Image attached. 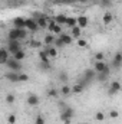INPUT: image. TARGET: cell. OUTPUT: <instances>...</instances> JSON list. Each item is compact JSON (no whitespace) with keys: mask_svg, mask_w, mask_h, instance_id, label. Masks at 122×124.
<instances>
[{"mask_svg":"<svg viewBox=\"0 0 122 124\" xmlns=\"http://www.w3.org/2000/svg\"><path fill=\"white\" fill-rule=\"evenodd\" d=\"M59 39L62 40L63 45H70V43L73 42V38H72L70 35H68V33H63V32L59 35Z\"/></svg>","mask_w":122,"mask_h":124,"instance_id":"11","label":"cell"},{"mask_svg":"<svg viewBox=\"0 0 122 124\" xmlns=\"http://www.w3.org/2000/svg\"><path fill=\"white\" fill-rule=\"evenodd\" d=\"M109 116H111V118H118V117H119V113H118L116 110H112Z\"/></svg>","mask_w":122,"mask_h":124,"instance_id":"39","label":"cell"},{"mask_svg":"<svg viewBox=\"0 0 122 124\" xmlns=\"http://www.w3.org/2000/svg\"><path fill=\"white\" fill-rule=\"evenodd\" d=\"M55 38H56V36H55L53 33H47V35L43 38V43H45L46 46H52L53 42H55Z\"/></svg>","mask_w":122,"mask_h":124,"instance_id":"14","label":"cell"},{"mask_svg":"<svg viewBox=\"0 0 122 124\" xmlns=\"http://www.w3.org/2000/svg\"><path fill=\"white\" fill-rule=\"evenodd\" d=\"M53 19H55V22H56L58 25L65 26V22H66V16H65V15H62V13H61V15H56Z\"/></svg>","mask_w":122,"mask_h":124,"instance_id":"21","label":"cell"},{"mask_svg":"<svg viewBox=\"0 0 122 124\" xmlns=\"http://www.w3.org/2000/svg\"><path fill=\"white\" fill-rule=\"evenodd\" d=\"M95 118H96L98 121H103V120H105V114L99 111V113H96V116H95Z\"/></svg>","mask_w":122,"mask_h":124,"instance_id":"36","label":"cell"},{"mask_svg":"<svg viewBox=\"0 0 122 124\" xmlns=\"http://www.w3.org/2000/svg\"><path fill=\"white\" fill-rule=\"evenodd\" d=\"M88 23H89V19H88V16H85V15H81V16H78L76 17V26L78 28H86L88 26Z\"/></svg>","mask_w":122,"mask_h":124,"instance_id":"5","label":"cell"},{"mask_svg":"<svg viewBox=\"0 0 122 124\" xmlns=\"http://www.w3.org/2000/svg\"><path fill=\"white\" fill-rule=\"evenodd\" d=\"M45 51H46V54H47V56H49V58H53V59H55V58L58 56V49H56L53 45H52V46H47Z\"/></svg>","mask_w":122,"mask_h":124,"instance_id":"15","label":"cell"},{"mask_svg":"<svg viewBox=\"0 0 122 124\" xmlns=\"http://www.w3.org/2000/svg\"><path fill=\"white\" fill-rule=\"evenodd\" d=\"M46 121H45V117L43 116H37L36 117V120H34V124H45Z\"/></svg>","mask_w":122,"mask_h":124,"instance_id":"35","label":"cell"},{"mask_svg":"<svg viewBox=\"0 0 122 124\" xmlns=\"http://www.w3.org/2000/svg\"><path fill=\"white\" fill-rule=\"evenodd\" d=\"M16 33H17V40H23V39L27 38V33L29 32H27V29H25V28L23 29H17L16 28Z\"/></svg>","mask_w":122,"mask_h":124,"instance_id":"16","label":"cell"},{"mask_svg":"<svg viewBox=\"0 0 122 124\" xmlns=\"http://www.w3.org/2000/svg\"><path fill=\"white\" fill-rule=\"evenodd\" d=\"M13 26L17 28V29H23V28H25V19H23L22 16L14 17V19H13Z\"/></svg>","mask_w":122,"mask_h":124,"instance_id":"13","label":"cell"},{"mask_svg":"<svg viewBox=\"0 0 122 124\" xmlns=\"http://www.w3.org/2000/svg\"><path fill=\"white\" fill-rule=\"evenodd\" d=\"M59 94H62L63 97H68L69 94H70V87L69 85H66V84H63L61 88V91H59Z\"/></svg>","mask_w":122,"mask_h":124,"instance_id":"24","label":"cell"},{"mask_svg":"<svg viewBox=\"0 0 122 124\" xmlns=\"http://www.w3.org/2000/svg\"><path fill=\"white\" fill-rule=\"evenodd\" d=\"M9 52H7V49L6 48H0V65H4L6 61L9 59Z\"/></svg>","mask_w":122,"mask_h":124,"instance_id":"12","label":"cell"},{"mask_svg":"<svg viewBox=\"0 0 122 124\" xmlns=\"http://www.w3.org/2000/svg\"><path fill=\"white\" fill-rule=\"evenodd\" d=\"M95 59H96V61H103V54H102V52L95 54Z\"/></svg>","mask_w":122,"mask_h":124,"instance_id":"38","label":"cell"},{"mask_svg":"<svg viewBox=\"0 0 122 124\" xmlns=\"http://www.w3.org/2000/svg\"><path fill=\"white\" fill-rule=\"evenodd\" d=\"M40 68H42V69H50V63H45V62H40Z\"/></svg>","mask_w":122,"mask_h":124,"instance_id":"40","label":"cell"},{"mask_svg":"<svg viewBox=\"0 0 122 124\" xmlns=\"http://www.w3.org/2000/svg\"><path fill=\"white\" fill-rule=\"evenodd\" d=\"M7 52L9 54H16L17 51H20L22 49V43H20V40H10V39H7Z\"/></svg>","mask_w":122,"mask_h":124,"instance_id":"2","label":"cell"},{"mask_svg":"<svg viewBox=\"0 0 122 124\" xmlns=\"http://www.w3.org/2000/svg\"><path fill=\"white\" fill-rule=\"evenodd\" d=\"M39 58H40V62H45V63H49V56H47V54H46V51L45 49H40L39 51Z\"/></svg>","mask_w":122,"mask_h":124,"instance_id":"20","label":"cell"},{"mask_svg":"<svg viewBox=\"0 0 122 124\" xmlns=\"http://www.w3.org/2000/svg\"><path fill=\"white\" fill-rule=\"evenodd\" d=\"M111 88H112L115 93H119V91H121V88H122L121 82H119V81H114V82H111Z\"/></svg>","mask_w":122,"mask_h":124,"instance_id":"26","label":"cell"},{"mask_svg":"<svg viewBox=\"0 0 122 124\" xmlns=\"http://www.w3.org/2000/svg\"><path fill=\"white\" fill-rule=\"evenodd\" d=\"M102 6H111V0H101Z\"/></svg>","mask_w":122,"mask_h":124,"instance_id":"41","label":"cell"},{"mask_svg":"<svg viewBox=\"0 0 122 124\" xmlns=\"http://www.w3.org/2000/svg\"><path fill=\"white\" fill-rule=\"evenodd\" d=\"M96 78H98V81L103 82V81H106V79H108V75H105L103 72H101V74H96Z\"/></svg>","mask_w":122,"mask_h":124,"instance_id":"30","label":"cell"},{"mask_svg":"<svg viewBox=\"0 0 122 124\" xmlns=\"http://www.w3.org/2000/svg\"><path fill=\"white\" fill-rule=\"evenodd\" d=\"M78 1H88V0H78Z\"/></svg>","mask_w":122,"mask_h":124,"instance_id":"42","label":"cell"},{"mask_svg":"<svg viewBox=\"0 0 122 124\" xmlns=\"http://www.w3.org/2000/svg\"><path fill=\"white\" fill-rule=\"evenodd\" d=\"M16 123V116L14 114H9L7 116V124H14Z\"/></svg>","mask_w":122,"mask_h":124,"instance_id":"33","label":"cell"},{"mask_svg":"<svg viewBox=\"0 0 122 124\" xmlns=\"http://www.w3.org/2000/svg\"><path fill=\"white\" fill-rule=\"evenodd\" d=\"M102 20H103V25H109V23L114 20V16H112V13H111V12H106V13L103 15V19H102Z\"/></svg>","mask_w":122,"mask_h":124,"instance_id":"22","label":"cell"},{"mask_svg":"<svg viewBox=\"0 0 122 124\" xmlns=\"http://www.w3.org/2000/svg\"><path fill=\"white\" fill-rule=\"evenodd\" d=\"M36 23H37V26H39V29H46L47 28V16L46 15H43L42 17H39V19H36Z\"/></svg>","mask_w":122,"mask_h":124,"instance_id":"10","label":"cell"},{"mask_svg":"<svg viewBox=\"0 0 122 124\" xmlns=\"http://www.w3.org/2000/svg\"><path fill=\"white\" fill-rule=\"evenodd\" d=\"M83 85H81V84H76V85H73L72 88H70V93H73V94H81L82 91H83Z\"/></svg>","mask_w":122,"mask_h":124,"instance_id":"23","label":"cell"},{"mask_svg":"<svg viewBox=\"0 0 122 124\" xmlns=\"http://www.w3.org/2000/svg\"><path fill=\"white\" fill-rule=\"evenodd\" d=\"M30 79V77L27 74H23V72H19V82H27Z\"/></svg>","mask_w":122,"mask_h":124,"instance_id":"28","label":"cell"},{"mask_svg":"<svg viewBox=\"0 0 122 124\" xmlns=\"http://www.w3.org/2000/svg\"><path fill=\"white\" fill-rule=\"evenodd\" d=\"M39 102H40V98H39V95H36V94H29L27 95V104L32 105V107H36V105H39Z\"/></svg>","mask_w":122,"mask_h":124,"instance_id":"6","label":"cell"},{"mask_svg":"<svg viewBox=\"0 0 122 124\" xmlns=\"http://www.w3.org/2000/svg\"><path fill=\"white\" fill-rule=\"evenodd\" d=\"M25 29H27V32H32V33H34V32L39 31V26H37V23H36V20L34 19H25Z\"/></svg>","mask_w":122,"mask_h":124,"instance_id":"4","label":"cell"},{"mask_svg":"<svg viewBox=\"0 0 122 124\" xmlns=\"http://www.w3.org/2000/svg\"><path fill=\"white\" fill-rule=\"evenodd\" d=\"M14 100H16V98H14L13 94H7V95H6V102H7V104H13Z\"/></svg>","mask_w":122,"mask_h":124,"instance_id":"31","label":"cell"},{"mask_svg":"<svg viewBox=\"0 0 122 124\" xmlns=\"http://www.w3.org/2000/svg\"><path fill=\"white\" fill-rule=\"evenodd\" d=\"M47 97H50V98H59V91L55 90V88H50L47 91Z\"/></svg>","mask_w":122,"mask_h":124,"instance_id":"27","label":"cell"},{"mask_svg":"<svg viewBox=\"0 0 122 124\" xmlns=\"http://www.w3.org/2000/svg\"><path fill=\"white\" fill-rule=\"evenodd\" d=\"M83 74H85V81H86V82L92 81V79H93V78L96 77V72L93 71V68H92V69H86V71H85Z\"/></svg>","mask_w":122,"mask_h":124,"instance_id":"17","label":"cell"},{"mask_svg":"<svg viewBox=\"0 0 122 124\" xmlns=\"http://www.w3.org/2000/svg\"><path fill=\"white\" fill-rule=\"evenodd\" d=\"M53 46H55V48L58 49V48H63L65 45L62 43V40L59 39V38H55V42H53Z\"/></svg>","mask_w":122,"mask_h":124,"instance_id":"29","label":"cell"},{"mask_svg":"<svg viewBox=\"0 0 122 124\" xmlns=\"http://www.w3.org/2000/svg\"><path fill=\"white\" fill-rule=\"evenodd\" d=\"M26 58V52L23 51V49H20V51H17L16 54H13V59H16V61H23Z\"/></svg>","mask_w":122,"mask_h":124,"instance_id":"18","label":"cell"},{"mask_svg":"<svg viewBox=\"0 0 122 124\" xmlns=\"http://www.w3.org/2000/svg\"><path fill=\"white\" fill-rule=\"evenodd\" d=\"M85 124H88V123H85Z\"/></svg>","mask_w":122,"mask_h":124,"instance_id":"43","label":"cell"},{"mask_svg":"<svg viewBox=\"0 0 122 124\" xmlns=\"http://www.w3.org/2000/svg\"><path fill=\"white\" fill-rule=\"evenodd\" d=\"M72 29V38H75V39H79V36H81V28H78V26H73V28H70Z\"/></svg>","mask_w":122,"mask_h":124,"instance_id":"25","label":"cell"},{"mask_svg":"<svg viewBox=\"0 0 122 124\" xmlns=\"http://www.w3.org/2000/svg\"><path fill=\"white\" fill-rule=\"evenodd\" d=\"M4 78H6L7 81H10V82H19V72H13V71L6 72Z\"/></svg>","mask_w":122,"mask_h":124,"instance_id":"8","label":"cell"},{"mask_svg":"<svg viewBox=\"0 0 122 124\" xmlns=\"http://www.w3.org/2000/svg\"><path fill=\"white\" fill-rule=\"evenodd\" d=\"M73 116H75V110H73L72 107H68V105H66V107L63 108V113L61 114V120L65 124H70Z\"/></svg>","mask_w":122,"mask_h":124,"instance_id":"1","label":"cell"},{"mask_svg":"<svg viewBox=\"0 0 122 124\" xmlns=\"http://www.w3.org/2000/svg\"><path fill=\"white\" fill-rule=\"evenodd\" d=\"M59 79H61L63 84L68 81V75H66V72H61V74H59Z\"/></svg>","mask_w":122,"mask_h":124,"instance_id":"37","label":"cell"},{"mask_svg":"<svg viewBox=\"0 0 122 124\" xmlns=\"http://www.w3.org/2000/svg\"><path fill=\"white\" fill-rule=\"evenodd\" d=\"M65 26H66V28H73V26H76V17H72V16H66V22H65Z\"/></svg>","mask_w":122,"mask_h":124,"instance_id":"19","label":"cell"},{"mask_svg":"<svg viewBox=\"0 0 122 124\" xmlns=\"http://www.w3.org/2000/svg\"><path fill=\"white\" fill-rule=\"evenodd\" d=\"M78 46L86 48V46H88V40H85V39H78Z\"/></svg>","mask_w":122,"mask_h":124,"instance_id":"34","label":"cell"},{"mask_svg":"<svg viewBox=\"0 0 122 124\" xmlns=\"http://www.w3.org/2000/svg\"><path fill=\"white\" fill-rule=\"evenodd\" d=\"M30 46L32 48H40V46H42V42L34 40V39H30Z\"/></svg>","mask_w":122,"mask_h":124,"instance_id":"32","label":"cell"},{"mask_svg":"<svg viewBox=\"0 0 122 124\" xmlns=\"http://www.w3.org/2000/svg\"><path fill=\"white\" fill-rule=\"evenodd\" d=\"M4 65H7V68L13 72H20L22 71V63L19 61H16V59H13V58H9Z\"/></svg>","mask_w":122,"mask_h":124,"instance_id":"3","label":"cell"},{"mask_svg":"<svg viewBox=\"0 0 122 124\" xmlns=\"http://www.w3.org/2000/svg\"><path fill=\"white\" fill-rule=\"evenodd\" d=\"M122 65V54L118 51L116 54H115V56H114V61H112V66L115 68V69H119Z\"/></svg>","mask_w":122,"mask_h":124,"instance_id":"7","label":"cell"},{"mask_svg":"<svg viewBox=\"0 0 122 124\" xmlns=\"http://www.w3.org/2000/svg\"><path fill=\"white\" fill-rule=\"evenodd\" d=\"M106 66H108V65L103 61H96L95 65H93V71H95L96 74H101V72H103V69H105Z\"/></svg>","mask_w":122,"mask_h":124,"instance_id":"9","label":"cell"}]
</instances>
